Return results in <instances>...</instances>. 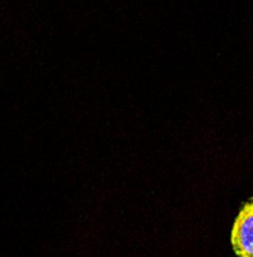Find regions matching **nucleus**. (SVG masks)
<instances>
[{
    "label": "nucleus",
    "mask_w": 253,
    "mask_h": 257,
    "mask_svg": "<svg viewBox=\"0 0 253 257\" xmlns=\"http://www.w3.org/2000/svg\"><path fill=\"white\" fill-rule=\"evenodd\" d=\"M230 242L237 257H253V198L243 206L235 217Z\"/></svg>",
    "instance_id": "1"
}]
</instances>
